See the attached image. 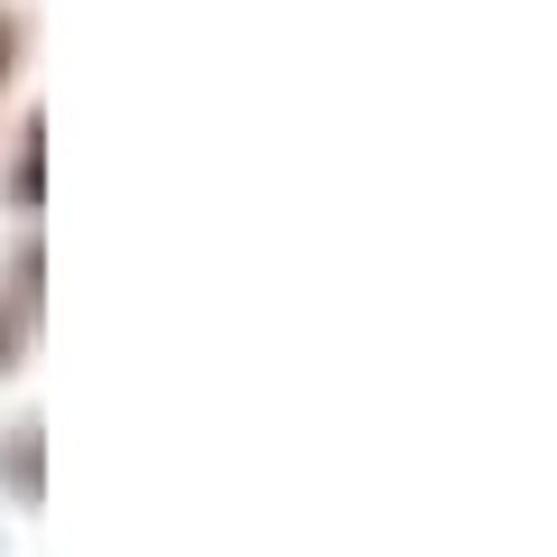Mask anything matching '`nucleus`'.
I'll return each instance as SVG.
<instances>
[{
  "mask_svg": "<svg viewBox=\"0 0 557 557\" xmlns=\"http://www.w3.org/2000/svg\"><path fill=\"white\" fill-rule=\"evenodd\" d=\"M0 65H10V28H0Z\"/></svg>",
  "mask_w": 557,
  "mask_h": 557,
  "instance_id": "1",
  "label": "nucleus"
}]
</instances>
